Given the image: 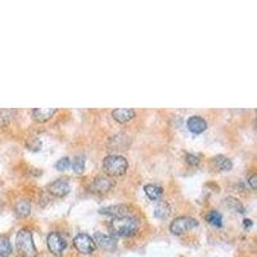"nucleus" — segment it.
I'll use <instances>...</instances> for the list:
<instances>
[{
  "instance_id": "1",
  "label": "nucleus",
  "mask_w": 257,
  "mask_h": 257,
  "mask_svg": "<svg viewBox=\"0 0 257 257\" xmlns=\"http://www.w3.org/2000/svg\"><path fill=\"white\" fill-rule=\"evenodd\" d=\"M111 236H135L140 229V222L135 216H125L120 219H112L108 224Z\"/></svg>"
},
{
  "instance_id": "2",
  "label": "nucleus",
  "mask_w": 257,
  "mask_h": 257,
  "mask_svg": "<svg viewBox=\"0 0 257 257\" xmlns=\"http://www.w3.org/2000/svg\"><path fill=\"white\" fill-rule=\"evenodd\" d=\"M103 171L109 177H121L126 174L128 162L124 156L118 154H109L103 160Z\"/></svg>"
},
{
  "instance_id": "3",
  "label": "nucleus",
  "mask_w": 257,
  "mask_h": 257,
  "mask_svg": "<svg viewBox=\"0 0 257 257\" xmlns=\"http://www.w3.org/2000/svg\"><path fill=\"white\" fill-rule=\"evenodd\" d=\"M16 247H17L18 254L22 257H36L38 255L32 232L26 228L18 232L17 238H16Z\"/></svg>"
},
{
  "instance_id": "4",
  "label": "nucleus",
  "mask_w": 257,
  "mask_h": 257,
  "mask_svg": "<svg viewBox=\"0 0 257 257\" xmlns=\"http://www.w3.org/2000/svg\"><path fill=\"white\" fill-rule=\"evenodd\" d=\"M198 226V221L194 219V217H191V216H180V217H176L174 221L170 224V230L171 233L175 234V236H180V234H184L187 232H189L191 229Z\"/></svg>"
},
{
  "instance_id": "5",
  "label": "nucleus",
  "mask_w": 257,
  "mask_h": 257,
  "mask_svg": "<svg viewBox=\"0 0 257 257\" xmlns=\"http://www.w3.org/2000/svg\"><path fill=\"white\" fill-rule=\"evenodd\" d=\"M73 246H75V248L83 255L93 254L94 251H95V248H97L93 236H87V234L85 233H80L75 236V239H73Z\"/></svg>"
},
{
  "instance_id": "6",
  "label": "nucleus",
  "mask_w": 257,
  "mask_h": 257,
  "mask_svg": "<svg viewBox=\"0 0 257 257\" xmlns=\"http://www.w3.org/2000/svg\"><path fill=\"white\" fill-rule=\"evenodd\" d=\"M46 244H48L49 251L54 256H62L67 247V240L63 236L59 233H50L46 238Z\"/></svg>"
},
{
  "instance_id": "7",
  "label": "nucleus",
  "mask_w": 257,
  "mask_h": 257,
  "mask_svg": "<svg viewBox=\"0 0 257 257\" xmlns=\"http://www.w3.org/2000/svg\"><path fill=\"white\" fill-rule=\"evenodd\" d=\"M115 187V181L113 179L107 175H99L93 180L90 185V192L95 194H106Z\"/></svg>"
},
{
  "instance_id": "8",
  "label": "nucleus",
  "mask_w": 257,
  "mask_h": 257,
  "mask_svg": "<svg viewBox=\"0 0 257 257\" xmlns=\"http://www.w3.org/2000/svg\"><path fill=\"white\" fill-rule=\"evenodd\" d=\"M101 214L107 216H111L113 219H120V217H125V216H131L132 209L128 205H116L108 206L99 210Z\"/></svg>"
},
{
  "instance_id": "9",
  "label": "nucleus",
  "mask_w": 257,
  "mask_h": 257,
  "mask_svg": "<svg viewBox=\"0 0 257 257\" xmlns=\"http://www.w3.org/2000/svg\"><path fill=\"white\" fill-rule=\"evenodd\" d=\"M48 192L54 197H58V198L66 197L70 193V183L66 177L57 179L56 181H53L52 184L48 185Z\"/></svg>"
},
{
  "instance_id": "10",
  "label": "nucleus",
  "mask_w": 257,
  "mask_h": 257,
  "mask_svg": "<svg viewBox=\"0 0 257 257\" xmlns=\"http://www.w3.org/2000/svg\"><path fill=\"white\" fill-rule=\"evenodd\" d=\"M108 147L112 150H126L130 147V138L126 134H116L109 139Z\"/></svg>"
},
{
  "instance_id": "11",
  "label": "nucleus",
  "mask_w": 257,
  "mask_h": 257,
  "mask_svg": "<svg viewBox=\"0 0 257 257\" xmlns=\"http://www.w3.org/2000/svg\"><path fill=\"white\" fill-rule=\"evenodd\" d=\"M93 239L95 242V246L101 247V248H103L106 251H113L116 248V239L112 236L95 233Z\"/></svg>"
},
{
  "instance_id": "12",
  "label": "nucleus",
  "mask_w": 257,
  "mask_h": 257,
  "mask_svg": "<svg viewBox=\"0 0 257 257\" xmlns=\"http://www.w3.org/2000/svg\"><path fill=\"white\" fill-rule=\"evenodd\" d=\"M187 126L193 134H202V132L206 131V128H207V122H206L205 118L201 117V116H192V117H189V120H188Z\"/></svg>"
},
{
  "instance_id": "13",
  "label": "nucleus",
  "mask_w": 257,
  "mask_h": 257,
  "mask_svg": "<svg viewBox=\"0 0 257 257\" xmlns=\"http://www.w3.org/2000/svg\"><path fill=\"white\" fill-rule=\"evenodd\" d=\"M112 117L118 124H126L135 117V111L131 108H117L115 111H112Z\"/></svg>"
},
{
  "instance_id": "14",
  "label": "nucleus",
  "mask_w": 257,
  "mask_h": 257,
  "mask_svg": "<svg viewBox=\"0 0 257 257\" xmlns=\"http://www.w3.org/2000/svg\"><path fill=\"white\" fill-rule=\"evenodd\" d=\"M57 113V108H35L32 109V117L36 122H46Z\"/></svg>"
},
{
  "instance_id": "15",
  "label": "nucleus",
  "mask_w": 257,
  "mask_h": 257,
  "mask_svg": "<svg viewBox=\"0 0 257 257\" xmlns=\"http://www.w3.org/2000/svg\"><path fill=\"white\" fill-rule=\"evenodd\" d=\"M212 165L215 167L217 171H229L232 170L233 167V162L230 158H228L226 156H222V154H219L216 156L214 160H212Z\"/></svg>"
},
{
  "instance_id": "16",
  "label": "nucleus",
  "mask_w": 257,
  "mask_h": 257,
  "mask_svg": "<svg viewBox=\"0 0 257 257\" xmlns=\"http://www.w3.org/2000/svg\"><path fill=\"white\" fill-rule=\"evenodd\" d=\"M144 192H146L147 197L150 199H152V201H158V199L162 197V194H164L162 187L156 184H147L146 187H144Z\"/></svg>"
},
{
  "instance_id": "17",
  "label": "nucleus",
  "mask_w": 257,
  "mask_h": 257,
  "mask_svg": "<svg viewBox=\"0 0 257 257\" xmlns=\"http://www.w3.org/2000/svg\"><path fill=\"white\" fill-rule=\"evenodd\" d=\"M14 211L17 214L18 217H26L31 214V203L28 201H18L14 206Z\"/></svg>"
},
{
  "instance_id": "18",
  "label": "nucleus",
  "mask_w": 257,
  "mask_h": 257,
  "mask_svg": "<svg viewBox=\"0 0 257 257\" xmlns=\"http://www.w3.org/2000/svg\"><path fill=\"white\" fill-rule=\"evenodd\" d=\"M171 209L170 206L167 202H158L157 206L154 207V216H156L157 219H166L167 216L170 215Z\"/></svg>"
},
{
  "instance_id": "19",
  "label": "nucleus",
  "mask_w": 257,
  "mask_h": 257,
  "mask_svg": "<svg viewBox=\"0 0 257 257\" xmlns=\"http://www.w3.org/2000/svg\"><path fill=\"white\" fill-rule=\"evenodd\" d=\"M12 254V246L7 236H0V256L9 257Z\"/></svg>"
},
{
  "instance_id": "20",
  "label": "nucleus",
  "mask_w": 257,
  "mask_h": 257,
  "mask_svg": "<svg viewBox=\"0 0 257 257\" xmlns=\"http://www.w3.org/2000/svg\"><path fill=\"white\" fill-rule=\"evenodd\" d=\"M14 115H16V111L13 109H0V128H5L9 125Z\"/></svg>"
},
{
  "instance_id": "21",
  "label": "nucleus",
  "mask_w": 257,
  "mask_h": 257,
  "mask_svg": "<svg viewBox=\"0 0 257 257\" xmlns=\"http://www.w3.org/2000/svg\"><path fill=\"white\" fill-rule=\"evenodd\" d=\"M225 205L226 207H229V209L234 212H240V214L244 212L243 205H242V203H240L236 198H233V197H228V198H225Z\"/></svg>"
},
{
  "instance_id": "22",
  "label": "nucleus",
  "mask_w": 257,
  "mask_h": 257,
  "mask_svg": "<svg viewBox=\"0 0 257 257\" xmlns=\"http://www.w3.org/2000/svg\"><path fill=\"white\" fill-rule=\"evenodd\" d=\"M72 167L73 171H75L76 174H83L84 170H85V157H84L83 154L75 156L72 162Z\"/></svg>"
},
{
  "instance_id": "23",
  "label": "nucleus",
  "mask_w": 257,
  "mask_h": 257,
  "mask_svg": "<svg viewBox=\"0 0 257 257\" xmlns=\"http://www.w3.org/2000/svg\"><path fill=\"white\" fill-rule=\"evenodd\" d=\"M206 220H207L211 225L217 226V228H220V226L222 225V216H221V214L217 211L210 212L209 215L206 216Z\"/></svg>"
},
{
  "instance_id": "24",
  "label": "nucleus",
  "mask_w": 257,
  "mask_h": 257,
  "mask_svg": "<svg viewBox=\"0 0 257 257\" xmlns=\"http://www.w3.org/2000/svg\"><path fill=\"white\" fill-rule=\"evenodd\" d=\"M70 166H71V161L68 157H63V158L58 160V162L56 164V169L59 171L67 170Z\"/></svg>"
},
{
  "instance_id": "25",
  "label": "nucleus",
  "mask_w": 257,
  "mask_h": 257,
  "mask_svg": "<svg viewBox=\"0 0 257 257\" xmlns=\"http://www.w3.org/2000/svg\"><path fill=\"white\" fill-rule=\"evenodd\" d=\"M185 161H187V164L192 165V166H195V165L199 164V158L194 154H191V153H187L185 154Z\"/></svg>"
},
{
  "instance_id": "26",
  "label": "nucleus",
  "mask_w": 257,
  "mask_h": 257,
  "mask_svg": "<svg viewBox=\"0 0 257 257\" xmlns=\"http://www.w3.org/2000/svg\"><path fill=\"white\" fill-rule=\"evenodd\" d=\"M256 180H257V175H251L250 177H248V184H250V187H251V189H252V191H255V189H256Z\"/></svg>"
},
{
  "instance_id": "27",
  "label": "nucleus",
  "mask_w": 257,
  "mask_h": 257,
  "mask_svg": "<svg viewBox=\"0 0 257 257\" xmlns=\"http://www.w3.org/2000/svg\"><path fill=\"white\" fill-rule=\"evenodd\" d=\"M244 226H248V228H251V226H252V221H251L250 219H246L244 220Z\"/></svg>"
}]
</instances>
